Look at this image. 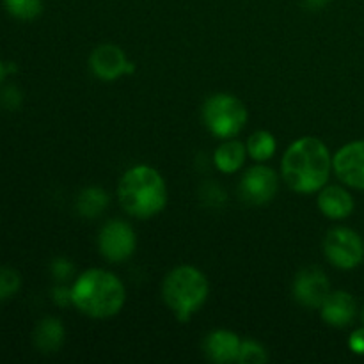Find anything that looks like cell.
<instances>
[{
	"label": "cell",
	"mask_w": 364,
	"mask_h": 364,
	"mask_svg": "<svg viewBox=\"0 0 364 364\" xmlns=\"http://www.w3.org/2000/svg\"><path fill=\"white\" fill-rule=\"evenodd\" d=\"M4 7L16 20L31 21L41 14L43 0H4Z\"/></svg>",
	"instance_id": "d6986e66"
},
{
	"label": "cell",
	"mask_w": 364,
	"mask_h": 364,
	"mask_svg": "<svg viewBox=\"0 0 364 364\" xmlns=\"http://www.w3.org/2000/svg\"><path fill=\"white\" fill-rule=\"evenodd\" d=\"M333 167L343 183L364 191V141L343 146L334 156Z\"/></svg>",
	"instance_id": "30bf717a"
},
{
	"label": "cell",
	"mask_w": 364,
	"mask_h": 364,
	"mask_svg": "<svg viewBox=\"0 0 364 364\" xmlns=\"http://www.w3.org/2000/svg\"><path fill=\"white\" fill-rule=\"evenodd\" d=\"M331 155L327 146L316 137L295 141L283 156V178L295 192H316L329 180Z\"/></svg>",
	"instance_id": "6da1fadb"
},
{
	"label": "cell",
	"mask_w": 364,
	"mask_h": 364,
	"mask_svg": "<svg viewBox=\"0 0 364 364\" xmlns=\"http://www.w3.org/2000/svg\"><path fill=\"white\" fill-rule=\"evenodd\" d=\"M208 279L194 267H178L166 277L162 287L167 308L180 322H187L208 297Z\"/></svg>",
	"instance_id": "277c9868"
},
{
	"label": "cell",
	"mask_w": 364,
	"mask_h": 364,
	"mask_svg": "<svg viewBox=\"0 0 364 364\" xmlns=\"http://www.w3.org/2000/svg\"><path fill=\"white\" fill-rule=\"evenodd\" d=\"M0 102L6 109L16 110L21 107V102H23V95H21L20 89L16 85H7V87L2 89L0 92Z\"/></svg>",
	"instance_id": "7402d4cb"
},
{
	"label": "cell",
	"mask_w": 364,
	"mask_h": 364,
	"mask_svg": "<svg viewBox=\"0 0 364 364\" xmlns=\"http://www.w3.org/2000/svg\"><path fill=\"white\" fill-rule=\"evenodd\" d=\"M329 294V279L322 270L306 269L295 277L294 295L306 308H320Z\"/></svg>",
	"instance_id": "8fae6325"
},
{
	"label": "cell",
	"mask_w": 364,
	"mask_h": 364,
	"mask_svg": "<svg viewBox=\"0 0 364 364\" xmlns=\"http://www.w3.org/2000/svg\"><path fill=\"white\" fill-rule=\"evenodd\" d=\"M52 299L55 304L59 306H68L71 301V288H66V287H57L52 290Z\"/></svg>",
	"instance_id": "cb8c5ba5"
},
{
	"label": "cell",
	"mask_w": 364,
	"mask_h": 364,
	"mask_svg": "<svg viewBox=\"0 0 364 364\" xmlns=\"http://www.w3.org/2000/svg\"><path fill=\"white\" fill-rule=\"evenodd\" d=\"M245 160V148L242 142L238 141H228L223 146H219L213 155V162H215L217 169L223 173L231 174L237 173L242 167Z\"/></svg>",
	"instance_id": "2e32d148"
},
{
	"label": "cell",
	"mask_w": 364,
	"mask_h": 364,
	"mask_svg": "<svg viewBox=\"0 0 364 364\" xmlns=\"http://www.w3.org/2000/svg\"><path fill=\"white\" fill-rule=\"evenodd\" d=\"M50 272H52V276L55 277L57 281H66L68 277H71V274H73V265H71V262H68V259L57 258L53 259L52 265H50Z\"/></svg>",
	"instance_id": "603a6c76"
},
{
	"label": "cell",
	"mask_w": 364,
	"mask_h": 364,
	"mask_svg": "<svg viewBox=\"0 0 364 364\" xmlns=\"http://www.w3.org/2000/svg\"><path fill=\"white\" fill-rule=\"evenodd\" d=\"M64 341V327L57 318H43L34 329V345L38 350L52 354Z\"/></svg>",
	"instance_id": "9a60e30c"
},
{
	"label": "cell",
	"mask_w": 364,
	"mask_h": 364,
	"mask_svg": "<svg viewBox=\"0 0 364 364\" xmlns=\"http://www.w3.org/2000/svg\"><path fill=\"white\" fill-rule=\"evenodd\" d=\"M318 206L322 213H326L331 219H345L354 210V199L345 188L331 185L320 191Z\"/></svg>",
	"instance_id": "5bb4252c"
},
{
	"label": "cell",
	"mask_w": 364,
	"mask_h": 364,
	"mask_svg": "<svg viewBox=\"0 0 364 364\" xmlns=\"http://www.w3.org/2000/svg\"><path fill=\"white\" fill-rule=\"evenodd\" d=\"M237 361L242 364H262L269 361V354H267L265 348L259 343H256V341H242Z\"/></svg>",
	"instance_id": "44dd1931"
},
{
	"label": "cell",
	"mask_w": 364,
	"mask_h": 364,
	"mask_svg": "<svg viewBox=\"0 0 364 364\" xmlns=\"http://www.w3.org/2000/svg\"><path fill=\"white\" fill-rule=\"evenodd\" d=\"M327 4H329V0H304V6L308 7V9H313V11L323 9Z\"/></svg>",
	"instance_id": "484cf974"
},
{
	"label": "cell",
	"mask_w": 364,
	"mask_h": 364,
	"mask_svg": "<svg viewBox=\"0 0 364 364\" xmlns=\"http://www.w3.org/2000/svg\"><path fill=\"white\" fill-rule=\"evenodd\" d=\"M247 151L252 159L259 160V162L269 160L270 156L274 155V151H276V139H274L272 134H269V132H256V134H252L251 139H249Z\"/></svg>",
	"instance_id": "ac0fdd59"
},
{
	"label": "cell",
	"mask_w": 364,
	"mask_h": 364,
	"mask_svg": "<svg viewBox=\"0 0 364 364\" xmlns=\"http://www.w3.org/2000/svg\"><path fill=\"white\" fill-rule=\"evenodd\" d=\"M109 205V194L103 188L89 187L78 194L77 199V210L82 217H98L103 210Z\"/></svg>",
	"instance_id": "e0dca14e"
},
{
	"label": "cell",
	"mask_w": 364,
	"mask_h": 364,
	"mask_svg": "<svg viewBox=\"0 0 364 364\" xmlns=\"http://www.w3.org/2000/svg\"><path fill=\"white\" fill-rule=\"evenodd\" d=\"M7 75V64L2 63V59H0V82L4 80V77Z\"/></svg>",
	"instance_id": "4316f807"
},
{
	"label": "cell",
	"mask_w": 364,
	"mask_h": 364,
	"mask_svg": "<svg viewBox=\"0 0 364 364\" xmlns=\"http://www.w3.org/2000/svg\"><path fill=\"white\" fill-rule=\"evenodd\" d=\"M124 299L123 283L107 270H87L71 287V304L92 318L114 316L121 311Z\"/></svg>",
	"instance_id": "7a4b0ae2"
},
{
	"label": "cell",
	"mask_w": 364,
	"mask_h": 364,
	"mask_svg": "<svg viewBox=\"0 0 364 364\" xmlns=\"http://www.w3.org/2000/svg\"><path fill=\"white\" fill-rule=\"evenodd\" d=\"M135 233L123 220H110L102 228L98 237V245L102 255L109 262H124L135 251Z\"/></svg>",
	"instance_id": "52a82bcc"
},
{
	"label": "cell",
	"mask_w": 364,
	"mask_h": 364,
	"mask_svg": "<svg viewBox=\"0 0 364 364\" xmlns=\"http://www.w3.org/2000/svg\"><path fill=\"white\" fill-rule=\"evenodd\" d=\"M361 316H363V322H364V306H363V313H361Z\"/></svg>",
	"instance_id": "83f0119b"
},
{
	"label": "cell",
	"mask_w": 364,
	"mask_h": 364,
	"mask_svg": "<svg viewBox=\"0 0 364 364\" xmlns=\"http://www.w3.org/2000/svg\"><path fill=\"white\" fill-rule=\"evenodd\" d=\"M322 318L333 327H345L354 320L355 301L347 291H334L327 295L323 304L320 306Z\"/></svg>",
	"instance_id": "7c38bea8"
},
{
	"label": "cell",
	"mask_w": 364,
	"mask_h": 364,
	"mask_svg": "<svg viewBox=\"0 0 364 364\" xmlns=\"http://www.w3.org/2000/svg\"><path fill=\"white\" fill-rule=\"evenodd\" d=\"M277 176L265 166H255L244 174L240 181V194L251 205L269 203L277 192Z\"/></svg>",
	"instance_id": "9c48e42d"
},
{
	"label": "cell",
	"mask_w": 364,
	"mask_h": 364,
	"mask_svg": "<svg viewBox=\"0 0 364 364\" xmlns=\"http://www.w3.org/2000/svg\"><path fill=\"white\" fill-rule=\"evenodd\" d=\"M119 203L130 215L148 219L167 205V187L159 171L149 166H135L123 174L117 187Z\"/></svg>",
	"instance_id": "3957f363"
},
{
	"label": "cell",
	"mask_w": 364,
	"mask_h": 364,
	"mask_svg": "<svg viewBox=\"0 0 364 364\" xmlns=\"http://www.w3.org/2000/svg\"><path fill=\"white\" fill-rule=\"evenodd\" d=\"M21 288V276L14 269L0 267V301L14 297Z\"/></svg>",
	"instance_id": "ffe728a7"
},
{
	"label": "cell",
	"mask_w": 364,
	"mask_h": 364,
	"mask_svg": "<svg viewBox=\"0 0 364 364\" xmlns=\"http://www.w3.org/2000/svg\"><path fill=\"white\" fill-rule=\"evenodd\" d=\"M323 252L334 267L343 270L355 269L363 262L364 245L361 237L347 228L329 231L323 242Z\"/></svg>",
	"instance_id": "8992f818"
},
{
	"label": "cell",
	"mask_w": 364,
	"mask_h": 364,
	"mask_svg": "<svg viewBox=\"0 0 364 364\" xmlns=\"http://www.w3.org/2000/svg\"><path fill=\"white\" fill-rule=\"evenodd\" d=\"M91 71L102 80H116L134 71V64L128 60L123 50L116 45H102L95 48L89 59Z\"/></svg>",
	"instance_id": "ba28073f"
},
{
	"label": "cell",
	"mask_w": 364,
	"mask_h": 364,
	"mask_svg": "<svg viewBox=\"0 0 364 364\" xmlns=\"http://www.w3.org/2000/svg\"><path fill=\"white\" fill-rule=\"evenodd\" d=\"M203 119L217 137H235L247 121L244 103L231 95H215L206 100L203 107Z\"/></svg>",
	"instance_id": "5b68a950"
},
{
	"label": "cell",
	"mask_w": 364,
	"mask_h": 364,
	"mask_svg": "<svg viewBox=\"0 0 364 364\" xmlns=\"http://www.w3.org/2000/svg\"><path fill=\"white\" fill-rule=\"evenodd\" d=\"M240 343L242 341L238 340L237 334L231 331H215L205 341L206 358L215 363L237 361Z\"/></svg>",
	"instance_id": "4fadbf2b"
},
{
	"label": "cell",
	"mask_w": 364,
	"mask_h": 364,
	"mask_svg": "<svg viewBox=\"0 0 364 364\" xmlns=\"http://www.w3.org/2000/svg\"><path fill=\"white\" fill-rule=\"evenodd\" d=\"M348 347H350V350L354 352V354L364 355V329L355 331V333L352 334L350 340H348Z\"/></svg>",
	"instance_id": "d4e9b609"
}]
</instances>
